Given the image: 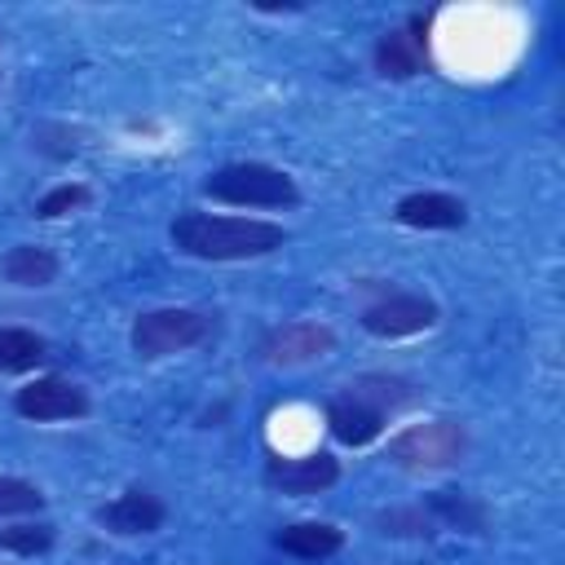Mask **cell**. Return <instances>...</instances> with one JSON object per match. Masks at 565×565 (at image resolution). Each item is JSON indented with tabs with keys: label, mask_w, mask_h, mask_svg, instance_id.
<instances>
[{
	"label": "cell",
	"mask_w": 565,
	"mask_h": 565,
	"mask_svg": "<svg viewBox=\"0 0 565 565\" xmlns=\"http://www.w3.org/2000/svg\"><path fill=\"white\" fill-rule=\"evenodd\" d=\"M172 247L194 260H256L282 247V225L252 221V216H212V212H181L168 230Z\"/></svg>",
	"instance_id": "obj_1"
},
{
	"label": "cell",
	"mask_w": 565,
	"mask_h": 565,
	"mask_svg": "<svg viewBox=\"0 0 565 565\" xmlns=\"http://www.w3.org/2000/svg\"><path fill=\"white\" fill-rule=\"evenodd\" d=\"M203 194L234 207H291L300 199L296 181L269 163H225L203 181Z\"/></svg>",
	"instance_id": "obj_2"
},
{
	"label": "cell",
	"mask_w": 565,
	"mask_h": 565,
	"mask_svg": "<svg viewBox=\"0 0 565 565\" xmlns=\"http://www.w3.org/2000/svg\"><path fill=\"white\" fill-rule=\"evenodd\" d=\"M212 335V318H203L199 309H150L132 322V353L154 362V358H172L185 353L194 344H203Z\"/></svg>",
	"instance_id": "obj_3"
},
{
	"label": "cell",
	"mask_w": 565,
	"mask_h": 565,
	"mask_svg": "<svg viewBox=\"0 0 565 565\" xmlns=\"http://www.w3.org/2000/svg\"><path fill=\"white\" fill-rule=\"evenodd\" d=\"M463 450H468V433L459 419H428L388 437V459L397 468H450L463 459Z\"/></svg>",
	"instance_id": "obj_4"
},
{
	"label": "cell",
	"mask_w": 565,
	"mask_h": 565,
	"mask_svg": "<svg viewBox=\"0 0 565 565\" xmlns=\"http://www.w3.org/2000/svg\"><path fill=\"white\" fill-rule=\"evenodd\" d=\"M437 322V305L419 291H388L375 305L362 309V327L380 340H402V335H419Z\"/></svg>",
	"instance_id": "obj_5"
},
{
	"label": "cell",
	"mask_w": 565,
	"mask_h": 565,
	"mask_svg": "<svg viewBox=\"0 0 565 565\" xmlns=\"http://www.w3.org/2000/svg\"><path fill=\"white\" fill-rule=\"evenodd\" d=\"M13 411L22 419H35V424L79 419V415H88V393L62 375H44V380H31L13 393Z\"/></svg>",
	"instance_id": "obj_6"
},
{
	"label": "cell",
	"mask_w": 565,
	"mask_h": 565,
	"mask_svg": "<svg viewBox=\"0 0 565 565\" xmlns=\"http://www.w3.org/2000/svg\"><path fill=\"white\" fill-rule=\"evenodd\" d=\"M331 349H335V331L322 322H282V327H269L260 340V358L269 366H300V362L327 358Z\"/></svg>",
	"instance_id": "obj_7"
},
{
	"label": "cell",
	"mask_w": 565,
	"mask_h": 565,
	"mask_svg": "<svg viewBox=\"0 0 565 565\" xmlns=\"http://www.w3.org/2000/svg\"><path fill=\"white\" fill-rule=\"evenodd\" d=\"M424 26H428L424 18H411V31H415V35H406V31H384V35L375 40V71H380L384 79H411V75L424 71V62H428V40L419 35Z\"/></svg>",
	"instance_id": "obj_8"
},
{
	"label": "cell",
	"mask_w": 565,
	"mask_h": 565,
	"mask_svg": "<svg viewBox=\"0 0 565 565\" xmlns=\"http://www.w3.org/2000/svg\"><path fill=\"white\" fill-rule=\"evenodd\" d=\"M269 486H278L282 494H318L327 486L340 481V463L318 450V455H300V459H274L269 472H265Z\"/></svg>",
	"instance_id": "obj_9"
},
{
	"label": "cell",
	"mask_w": 565,
	"mask_h": 565,
	"mask_svg": "<svg viewBox=\"0 0 565 565\" xmlns=\"http://www.w3.org/2000/svg\"><path fill=\"white\" fill-rule=\"evenodd\" d=\"M327 428H331V437L344 441V446H371V441L384 433V406H375V402H366V397H358V393L335 397V402L327 406Z\"/></svg>",
	"instance_id": "obj_10"
},
{
	"label": "cell",
	"mask_w": 565,
	"mask_h": 565,
	"mask_svg": "<svg viewBox=\"0 0 565 565\" xmlns=\"http://www.w3.org/2000/svg\"><path fill=\"white\" fill-rule=\"evenodd\" d=\"M163 516H168V508H163L150 490H124L119 499H110V503L97 512V521H102L110 534H124V539H132V534H154V530L163 525Z\"/></svg>",
	"instance_id": "obj_11"
},
{
	"label": "cell",
	"mask_w": 565,
	"mask_h": 565,
	"mask_svg": "<svg viewBox=\"0 0 565 565\" xmlns=\"http://www.w3.org/2000/svg\"><path fill=\"white\" fill-rule=\"evenodd\" d=\"M393 216H397V225H411V230H459L468 221V207L455 194L419 190V194L397 199Z\"/></svg>",
	"instance_id": "obj_12"
},
{
	"label": "cell",
	"mask_w": 565,
	"mask_h": 565,
	"mask_svg": "<svg viewBox=\"0 0 565 565\" xmlns=\"http://www.w3.org/2000/svg\"><path fill=\"white\" fill-rule=\"evenodd\" d=\"M274 543L287 552V556H300V561H322V556H335L344 547V534L327 521H296V525H282L274 534Z\"/></svg>",
	"instance_id": "obj_13"
},
{
	"label": "cell",
	"mask_w": 565,
	"mask_h": 565,
	"mask_svg": "<svg viewBox=\"0 0 565 565\" xmlns=\"http://www.w3.org/2000/svg\"><path fill=\"white\" fill-rule=\"evenodd\" d=\"M0 269H4V278H9L13 287H49V282L57 278V256H53L49 247L18 243V247L4 252Z\"/></svg>",
	"instance_id": "obj_14"
},
{
	"label": "cell",
	"mask_w": 565,
	"mask_h": 565,
	"mask_svg": "<svg viewBox=\"0 0 565 565\" xmlns=\"http://www.w3.org/2000/svg\"><path fill=\"white\" fill-rule=\"evenodd\" d=\"M428 512L437 525H455V530H468V534H486V508L472 503L468 494L459 490H433L428 494Z\"/></svg>",
	"instance_id": "obj_15"
},
{
	"label": "cell",
	"mask_w": 565,
	"mask_h": 565,
	"mask_svg": "<svg viewBox=\"0 0 565 565\" xmlns=\"http://www.w3.org/2000/svg\"><path fill=\"white\" fill-rule=\"evenodd\" d=\"M44 362V340L26 327H0V371H31Z\"/></svg>",
	"instance_id": "obj_16"
},
{
	"label": "cell",
	"mask_w": 565,
	"mask_h": 565,
	"mask_svg": "<svg viewBox=\"0 0 565 565\" xmlns=\"http://www.w3.org/2000/svg\"><path fill=\"white\" fill-rule=\"evenodd\" d=\"M44 494L40 486L22 481V477H0V516H18V512H40Z\"/></svg>",
	"instance_id": "obj_17"
},
{
	"label": "cell",
	"mask_w": 565,
	"mask_h": 565,
	"mask_svg": "<svg viewBox=\"0 0 565 565\" xmlns=\"http://www.w3.org/2000/svg\"><path fill=\"white\" fill-rule=\"evenodd\" d=\"M84 203H88V185L66 181V185H53V190L35 203V216H40V221H53V216H66V212H75V207H84Z\"/></svg>",
	"instance_id": "obj_18"
},
{
	"label": "cell",
	"mask_w": 565,
	"mask_h": 565,
	"mask_svg": "<svg viewBox=\"0 0 565 565\" xmlns=\"http://www.w3.org/2000/svg\"><path fill=\"white\" fill-rule=\"evenodd\" d=\"M0 547L4 552H18V556H35V552L53 547V525H13V530H0Z\"/></svg>",
	"instance_id": "obj_19"
},
{
	"label": "cell",
	"mask_w": 565,
	"mask_h": 565,
	"mask_svg": "<svg viewBox=\"0 0 565 565\" xmlns=\"http://www.w3.org/2000/svg\"><path fill=\"white\" fill-rule=\"evenodd\" d=\"M433 512L424 508H406V512H384L380 516V530L384 534H433Z\"/></svg>",
	"instance_id": "obj_20"
}]
</instances>
